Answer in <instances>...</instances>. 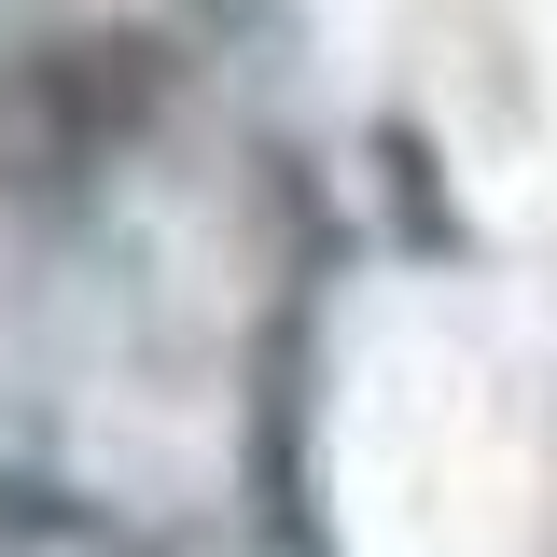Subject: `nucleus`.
Instances as JSON below:
<instances>
[]
</instances>
